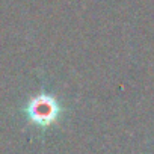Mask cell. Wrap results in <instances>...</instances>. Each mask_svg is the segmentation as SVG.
Wrapping results in <instances>:
<instances>
[{
    "instance_id": "cell-1",
    "label": "cell",
    "mask_w": 154,
    "mask_h": 154,
    "mask_svg": "<svg viewBox=\"0 0 154 154\" xmlns=\"http://www.w3.org/2000/svg\"><path fill=\"white\" fill-rule=\"evenodd\" d=\"M59 113H60V104L53 95L45 92L32 97L26 106L27 118L39 127H48L53 122H56Z\"/></svg>"
}]
</instances>
